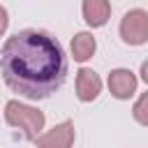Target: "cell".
<instances>
[{
	"label": "cell",
	"instance_id": "obj_1",
	"mask_svg": "<svg viewBox=\"0 0 148 148\" xmlns=\"http://www.w3.org/2000/svg\"><path fill=\"white\" fill-rule=\"evenodd\" d=\"M0 74L14 92L28 99H46L62 86L67 60L53 35L28 28L18 30L2 44Z\"/></svg>",
	"mask_w": 148,
	"mask_h": 148
},
{
	"label": "cell",
	"instance_id": "obj_2",
	"mask_svg": "<svg viewBox=\"0 0 148 148\" xmlns=\"http://www.w3.org/2000/svg\"><path fill=\"white\" fill-rule=\"evenodd\" d=\"M5 120H7V125L18 127L23 132V136L30 141H35L39 136V132L44 130V123H46V118L39 109L21 104L18 99H9L5 104Z\"/></svg>",
	"mask_w": 148,
	"mask_h": 148
},
{
	"label": "cell",
	"instance_id": "obj_3",
	"mask_svg": "<svg viewBox=\"0 0 148 148\" xmlns=\"http://www.w3.org/2000/svg\"><path fill=\"white\" fill-rule=\"evenodd\" d=\"M120 37L125 44L139 46L148 42V12L130 9L120 21Z\"/></svg>",
	"mask_w": 148,
	"mask_h": 148
},
{
	"label": "cell",
	"instance_id": "obj_4",
	"mask_svg": "<svg viewBox=\"0 0 148 148\" xmlns=\"http://www.w3.org/2000/svg\"><path fill=\"white\" fill-rule=\"evenodd\" d=\"M72 143H74V123L72 120H62L53 130H49L46 134H39L35 139L37 148H72Z\"/></svg>",
	"mask_w": 148,
	"mask_h": 148
},
{
	"label": "cell",
	"instance_id": "obj_5",
	"mask_svg": "<svg viewBox=\"0 0 148 148\" xmlns=\"http://www.w3.org/2000/svg\"><path fill=\"white\" fill-rule=\"evenodd\" d=\"M99 92H102L99 74L90 67H81L76 72V97L81 102H92V99H97Z\"/></svg>",
	"mask_w": 148,
	"mask_h": 148
},
{
	"label": "cell",
	"instance_id": "obj_6",
	"mask_svg": "<svg viewBox=\"0 0 148 148\" xmlns=\"http://www.w3.org/2000/svg\"><path fill=\"white\" fill-rule=\"evenodd\" d=\"M109 90L118 99H130L136 92V76L130 69H123V67L111 69V74H109Z\"/></svg>",
	"mask_w": 148,
	"mask_h": 148
},
{
	"label": "cell",
	"instance_id": "obj_7",
	"mask_svg": "<svg viewBox=\"0 0 148 148\" xmlns=\"http://www.w3.org/2000/svg\"><path fill=\"white\" fill-rule=\"evenodd\" d=\"M81 12L90 28H102L111 16V5L106 0H86L81 5Z\"/></svg>",
	"mask_w": 148,
	"mask_h": 148
},
{
	"label": "cell",
	"instance_id": "obj_8",
	"mask_svg": "<svg viewBox=\"0 0 148 148\" xmlns=\"http://www.w3.org/2000/svg\"><path fill=\"white\" fill-rule=\"evenodd\" d=\"M95 49H97V42L90 32H76L72 37V56L76 62H86L88 58H92Z\"/></svg>",
	"mask_w": 148,
	"mask_h": 148
},
{
	"label": "cell",
	"instance_id": "obj_9",
	"mask_svg": "<svg viewBox=\"0 0 148 148\" xmlns=\"http://www.w3.org/2000/svg\"><path fill=\"white\" fill-rule=\"evenodd\" d=\"M146 106H148V95H141L136 99V104H134V118L141 125H148V111H146Z\"/></svg>",
	"mask_w": 148,
	"mask_h": 148
},
{
	"label": "cell",
	"instance_id": "obj_10",
	"mask_svg": "<svg viewBox=\"0 0 148 148\" xmlns=\"http://www.w3.org/2000/svg\"><path fill=\"white\" fill-rule=\"evenodd\" d=\"M7 25H9V14H7V9H5L2 5H0V37L5 35Z\"/></svg>",
	"mask_w": 148,
	"mask_h": 148
}]
</instances>
